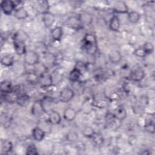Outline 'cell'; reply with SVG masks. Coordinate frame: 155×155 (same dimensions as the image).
Segmentation results:
<instances>
[{
    "label": "cell",
    "instance_id": "30",
    "mask_svg": "<svg viewBox=\"0 0 155 155\" xmlns=\"http://www.w3.org/2000/svg\"><path fill=\"white\" fill-rule=\"evenodd\" d=\"M28 36L27 34L24 31H18L15 34H14L13 36V40H18V41H21L23 42H25V41L28 39Z\"/></svg>",
    "mask_w": 155,
    "mask_h": 155
},
{
    "label": "cell",
    "instance_id": "17",
    "mask_svg": "<svg viewBox=\"0 0 155 155\" xmlns=\"http://www.w3.org/2000/svg\"><path fill=\"white\" fill-rule=\"evenodd\" d=\"M31 134L35 140L37 142H41L44 139L45 133L43 130H42L41 128H39L38 127L36 126L32 130Z\"/></svg>",
    "mask_w": 155,
    "mask_h": 155
},
{
    "label": "cell",
    "instance_id": "22",
    "mask_svg": "<svg viewBox=\"0 0 155 155\" xmlns=\"http://www.w3.org/2000/svg\"><path fill=\"white\" fill-rule=\"evenodd\" d=\"M30 99V96L28 94L24 93L21 94L18 96L16 102L19 105L24 107L29 104Z\"/></svg>",
    "mask_w": 155,
    "mask_h": 155
},
{
    "label": "cell",
    "instance_id": "5",
    "mask_svg": "<svg viewBox=\"0 0 155 155\" xmlns=\"http://www.w3.org/2000/svg\"><path fill=\"white\" fill-rule=\"evenodd\" d=\"M41 103L45 113H49L51 111L53 110L54 102L51 97L45 96L41 99Z\"/></svg>",
    "mask_w": 155,
    "mask_h": 155
},
{
    "label": "cell",
    "instance_id": "3",
    "mask_svg": "<svg viewBox=\"0 0 155 155\" xmlns=\"http://www.w3.org/2000/svg\"><path fill=\"white\" fill-rule=\"evenodd\" d=\"M1 8L3 13L7 15H11L16 9L15 2L11 0H4L1 2Z\"/></svg>",
    "mask_w": 155,
    "mask_h": 155
},
{
    "label": "cell",
    "instance_id": "27",
    "mask_svg": "<svg viewBox=\"0 0 155 155\" xmlns=\"http://www.w3.org/2000/svg\"><path fill=\"white\" fill-rule=\"evenodd\" d=\"M14 62L13 56L11 54H7L4 55L1 59V63L5 67H10Z\"/></svg>",
    "mask_w": 155,
    "mask_h": 155
},
{
    "label": "cell",
    "instance_id": "34",
    "mask_svg": "<svg viewBox=\"0 0 155 155\" xmlns=\"http://www.w3.org/2000/svg\"><path fill=\"white\" fill-rule=\"evenodd\" d=\"M143 48L147 54H151L154 51V45L151 42H147L144 43V44L142 46Z\"/></svg>",
    "mask_w": 155,
    "mask_h": 155
},
{
    "label": "cell",
    "instance_id": "8",
    "mask_svg": "<svg viewBox=\"0 0 155 155\" xmlns=\"http://www.w3.org/2000/svg\"><path fill=\"white\" fill-rule=\"evenodd\" d=\"M42 20L46 28L50 27L55 21V16L51 12L48 11L42 14Z\"/></svg>",
    "mask_w": 155,
    "mask_h": 155
},
{
    "label": "cell",
    "instance_id": "2",
    "mask_svg": "<svg viewBox=\"0 0 155 155\" xmlns=\"http://www.w3.org/2000/svg\"><path fill=\"white\" fill-rule=\"evenodd\" d=\"M74 96V91L68 87L63 88L59 93V99L62 103H67L71 101Z\"/></svg>",
    "mask_w": 155,
    "mask_h": 155
},
{
    "label": "cell",
    "instance_id": "36",
    "mask_svg": "<svg viewBox=\"0 0 155 155\" xmlns=\"http://www.w3.org/2000/svg\"><path fill=\"white\" fill-rule=\"evenodd\" d=\"M133 54L136 56L139 57V58H144L147 55V53L142 47H139V48L135 49L133 51Z\"/></svg>",
    "mask_w": 155,
    "mask_h": 155
},
{
    "label": "cell",
    "instance_id": "25",
    "mask_svg": "<svg viewBox=\"0 0 155 155\" xmlns=\"http://www.w3.org/2000/svg\"><path fill=\"white\" fill-rule=\"evenodd\" d=\"M13 91L12 83L9 81H3L1 83V91L3 94H6Z\"/></svg>",
    "mask_w": 155,
    "mask_h": 155
},
{
    "label": "cell",
    "instance_id": "13",
    "mask_svg": "<svg viewBox=\"0 0 155 155\" xmlns=\"http://www.w3.org/2000/svg\"><path fill=\"white\" fill-rule=\"evenodd\" d=\"M14 16L18 20H24L28 17V13L24 7H19L15 9Z\"/></svg>",
    "mask_w": 155,
    "mask_h": 155
},
{
    "label": "cell",
    "instance_id": "31",
    "mask_svg": "<svg viewBox=\"0 0 155 155\" xmlns=\"http://www.w3.org/2000/svg\"><path fill=\"white\" fill-rule=\"evenodd\" d=\"M94 130L90 126H87L84 127L82 131V133L84 137L87 138H91L95 133Z\"/></svg>",
    "mask_w": 155,
    "mask_h": 155
},
{
    "label": "cell",
    "instance_id": "35",
    "mask_svg": "<svg viewBox=\"0 0 155 155\" xmlns=\"http://www.w3.org/2000/svg\"><path fill=\"white\" fill-rule=\"evenodd\" d=\"M38 151L35 145H29L26 150V154L27 155H36L38 154Z\"/></svg>",
    "mask_w": 155,
    "mask_h": 155
},
{
    "label": "cell",
    "instance_id": "20",
    "mask_svg": "<svg viewBox=\"0 0 155 155\" xmlns=\"http://www.w3.org/2000/svg\"><path fill=\"white\" fill-rule=\"evenodd\" d=\"M81 74H82L81 70L77 67H74L70 72L68 75V78L70 81L73 82H76L79 80Z\"/></svg>",
    "mask_w": 155,
    "mask_h": 155
},
{
    "label": "cell",
    "instance_id": "32",
    "mask_svg": "<svg viewBox=\"0 0 155 155\" xmlns=\"http://www.w3.org/2000/svg\"><path fill=\"white\" fill-rule=\"evenodd\" d=\"M116 120V119L113 114V113H112L110 112H108L106 113L105 116V120L107 125H111L114 124Z\"/></svg>",
    "mask_w": 155,
    "mask_h": 155
},
{
    "label": "cell",
    "instance_id": "12",
    "mask_svg": "<svg viewBox=\"0 0 155 155\" xmlns=\"http://www.w3.org/2000/svg\"><path fill=\"white\" fill-rule=\"evenodd\" d=\"M77 111L75 109L68 107L65 109L63 114V117L64 119L68 122L73 121L76 117Z\"/></svg>",
    "mask_w": 155,
    "mask_h": 155
},
{
    "label": "cell",
    "instance_id": "37",
    "mask_svg": "<svg viewBox=\"0 0 155 155\" xmlns=\"http://www.w3.org/2000/svg\"><path fill=\"white\" fill-rule=\"evenodd\" d=\"M67 139L69 142H76L78 139V135L74 131H70L67 134Z\"/></svg>",
    "mask_w": 155,
    "mask_h": 155
},
{
    "label": "cell",
    "instance_id": "16",
    "mask_svg": "<svg viewBox=\"0 0 155 155\" xmlns=\"http://www.w3.org/2000/svg\"><path fill=\"white\" fill-rule=\"evenodd\" d=\"M31 113L35 117L41 116L44 113L41 105V100L36 101L33 103L31 107Z\"/></svg>",
    "mask_w": 155,
    "mask_h": 155
},
{
    "label": "cell",
    "instance_id": "19",
    "mask_svg": "<svg viewBox=\"0 0 155 155\" xmlns=\"http://www.w3.org/2000/svg\"><path fill=\"white\" fill-rule=\"evenodd\" d=\"M62 35L63 30L62 28L59 26H56L51 30V36L54 41H60L62 37Z\"/></svg>",
    "mask_w": 155,
    "mask_h": 155
},
{
    "label": "cell",
    "instance_id": "33",
    "mask_svg": "<svg viewBox=\"0 0 155 155\" xmlns=\"http://www.w3.org/2000/svg\"><path fill=\"white\" fill-rule=\"evenodd\" d=\"M91 139H93V140L95 143V144H96L97 145H101V144H102V143L104 142L103 137L100 133H95L93 135V136L91 137Z\"/></svg>",
    "mask_w": 155,
    "mask_h": 155
},
{
    "label": "cell",
    "instance_id": "1",
    "mask_svg": "<svg viewBox=\"0 0 155 155\" xmlns=\"http://www.w3.org/2000/svg\"><path fill=\"white\" fill-rule=\"evenodd\" d=\"M39 54L35 50L27 51L24 54V61L25 63L29 66H34L39 62Z\"/></svg>",
    "mask_w": 155,
    "mask_h": 155
},
{
    "label": "cell",
    "instance_id": "28",
    "mask_svg": "<svg viewBox=\"0 0 155 155\" xmlns=\"http://www.w3.org/2000/svg\"><path fill=\"white\" fill-rule=\"evenodd\" d=\"M43 60H44V62L42 63L47 68L48 64L50 66L54 65V64L56 61V58H55V57L54 56L53 54H52L50 53H48L45 54V55L44 56V58H43Z\"/></svg>",
    "mask_w": 155,
    "mask_h": 155
},
{
    "label": "cell",
    "instance_id": "23",
    "mask_svg": "<svg viewBox=\"0 0 155 155\" xmlns=\"http://www.w3.org/2000/svg\"><path fill=\"white\" fill-rule=\"evenodd\" d=\"M78 19L80 23L84 25H90L93 21V18L91 15L87 13H82L80 14Z\"/></svg>",
    "mask_w": 155,
    "mask_h": 155
},
{
    "label": "cell",
    "instance_id": "21",
    "mask_svg": "<svg viewBox=\"0 0 155 155\" xmlns=\"http://www.w3.org/2000/svg\"><path fill=\"white\" fill-rule=\"evenodd\" d=\"M13 149L12 142L7 139H5L1 141V153L7 154L12 151Z\"/></svg>",
    "mask_w": 155,
    "mask_h": 155
},
{
    "label": "cell",
    "instance_id": "4",
    "mask_svg": "<svg viewBox=\"0 0 155 155\" xmlns=\"http://www.w3.org/2000/svg\"><path fill=\"white\" fill-rule=\"evenodd\" d=\"M38 83L42 88H48L53 85V79L50 74L47 73L40 75L38 78Z\"/></svg>",
    "mask_w": 155,
    "mask_h": 155
},
{
    "label": "cell",
    "instance_id": "11",
    "mask_svg": "<svg viewBox=\"0 0 155 155\" xmlns=\"http://www.w3.org/2000/svg\"><path fill=\"white\" fill-rule=\"evenodd\" d=\"M48 120L53 125H58L61 122V116L60 114L54 110L48 113Z\"/></svg>",
    "mask_w": 155,
    "mask_h": 155
},
{
    "label": "cell",
    "instance_id": "18",
    "mask_svg": "<svg viewBox=\"0 0 155 155\" xmlns=\"http://www.w3.org/2000/svg\"><path fill=\"white\" fill-rule=\"evenodd\" d=\"M120 27V21L119 17L116 15H114L110 19L109 22L110 29L113 31H118Z\"/></svg>",
    "mask_w": 155,
    "mask_h": 155
},
{
    "label": "cell",
    "instance_id": "6",
    "mask_svg": "<svg viewBox=\"0 0 155 155\" xmlns=\"http://www.w3.org/2000/svg\"><path fill=\"white\" fill-rule=\"evenodd\" d=\"M113 11L118 14H125L128 13V7L126 2L123 1H116L113 7Z\"/></svg>",
    "mask_w": 155,
    "mask_h": 155
},
{
    "label": "cell",
    "instance_id": "10",
    "mask_svg": "<svg viewBox=\"0 0 155 155\" xmlns=\"http://www.w3.org/2000/svg\"><path fill=\"white\" fill-rule=\"evenodd\" d=\"M113 114L117 120L122 121L126 119L127 112L126 109L122 105H119L114 110Z\"/></svg>",
    "mask_w": 155,
    "mask_h": 155
},
{
    "label": "cell",
    "instance_id": "39",
    "mask_svg": "<svg viewBox=\"0 0 155 155\" xmlns=\"http://www.w3.org/2000/svg\"><path fill=\"white\" fill-rule=\"evenodd\" d=\"M145 128L147 130V131L150 133H154V122H150L148 124H147L145 125Z\"/></svg>",
    "mask_w": 155,
    "mask_h": 155
},
{
    "label": "cell",
    "instance_id": "26",
    "mask_svg": "<svg viewBox=\"0 0 155 155\" xmlns=\"http://www.w3.org/2000/svg\"><path fill=\"white\" fill-rule=\"evenodd\" d=\"M84 45H97V40L96 36L91 33H87L84 38Z\"/></svg>",
    "mask_w": 155,
    "mask_h": 155
},
{
    "label": "cell",
    "instance_id": "29",
    "mask_svg": "<svg viewBox=\"0 0 155 155\" xmlns=\"http://www.w3.org/2000/svg\"><path fill=\"white\" fill-rule=\"evenodd\" d=\"M36 7L37 10L42 14L48 11L49 4L47 1H42L38 2V5Z\"/></svg>",
    "mask_w": 155,
    "mask_h": 155
},
{
    "label": "cell",
    "instance_id": "40",
    "mask_svg": "<svg viewBox=\"0 0 155 155\" xmlns=\"http://www.w3.org/2000/svg\"><path fill=\"white\" fill-rule=\"evenodd\" d=\"M129 140H131H131H129V142H131L130 143V145H133L134 143H135L136 142V137L135 136H130Z\"/></svg>",
    "mask_w": 155,
    "mask_h": 155
},
{
    "label": "cell",
    "instance_id": "9",
    "mask_svg": "<svg viewBox=\"0 0 155 155\" xmlns=\"http://www.w3.org/2000/svg\"><path fill=\"white\" fill-rule=\"evenodd\" d=\"M13 47L15 53L18 55H24L26 53V46L25 42L13 40Z\"/></svg>",
    "mask_w": 155,
    "mask_h": 155
},
{
    "label": "cell",
    "instance_id": "14",
    "mask_svg": "<svg viewBox=\"0 0 155 155\" xmlns=\"http://www.w3.org/2000/svg\"><path fill=\"white\" fill-rule=\"evenodd\" d=\"M52 125H53L48 121V119H40L37 124V127L43 130L45 133H50L51 131Z\"/></svg>",
    "mask_w": 155,
    "mask_h": 155
},
{
    "label": "cell",
    "instance_id": "24",
    "mask_svg": "<svg viewBox=\"0 0 155 155\" xmlns=\"http://www.w3.org/2000/svg\"><path fill=\"white\" fill-rule=\"evenodd\" d=\"M140 14L136 11L133 10L128 13V20L131 24H136L137 22H138L140 19Z\"/></svg>",
    "mask_w": 155,
    "mask_h": 155
},
{
    "label": "cell",
    "instance_id": "15",
    "mask_svg": "<svg viewBox=\"0 0 155 155\" xmlns=\"http://www.w3.org/2000/svg\"><path fill=\"white\" fill-rule=\"evenodd\" d=\"M108 58L112 64H117L121 61L122 54L119 51L117 50H113L110 52L108 54Z\"/></svg>",
    "mask_w": 155,
    "mask_h": 155
},
{
    "label": "cell",
    "instance_id": "7",
    "mask_svg": "<svg viewBox=\"0 0 155 155\" xmlns=\"http://www.w3.org/2000/svg\"><path fill=\"white\" fill-rule=\"evenodd\" d=\"M145 71L141 68H137L132 70L130 73V79L134 82H140L145 78Z\"/></svg>",
    "mask_w": 155,
    "mask_h": 155
},
{
    "label": "cell",
    "instance_id": "38",
    "mask_svg": "<svg viewBox=\"0 0 155 155\" xmlns=\"http://www.w3.org/2000/svg\"><path fill=\"white\" fill-rule=\"evenodd\" d=\"M82 108L84 110V112L86 114H88V113H90L91 111L92 110V108H93L92 104L88 101H85L83 104Z\"/></svg>",
    "mask_w": 155,
    "mask_h": 155
}]
</instances>
